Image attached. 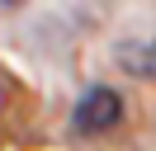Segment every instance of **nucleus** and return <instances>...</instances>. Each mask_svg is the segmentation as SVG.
<instances>
[{
	"label": "nucleus",
	"mask_w": 156,
	"mask_h": 151,
	"mask_svg": "<svg viewBox=\"0 0 156 151\" xmlns=\"http://www.w3.org/2000/svg\"><path fill=\"white\" fill-rule=\"evenodd\" d=\"M71 123H76V132H90V137L118 128V123H123V99H118V90H109V85L85 90L80 104H76V113H71Z\"/></svg>",
	"instance_id": "f257e3e1"
},
{
	"label": "nucleus",
	"mask_w": 156,
	"mask_h": 151,
	"mask_svg": "<svg viewBox=\"0 0 156 151\" xmlns=\"http://www.w3.org/2000/svg\"><path fill=\"white\" fill-rule=\"evenodd\" d=\"M5 5H19V0H5Z\"/></svg>",
	"instance_id": "7ed1b4c3"
},
{
	"label": "nucleus",
	"mask_w": 156,
	"mask_h": 151,
	"mask_svg": "<svg viewBox=\"0 0 156 151\" xmlns=\"http://www.w3.org/2000/svg\"><path fill=\"white\" fill-rule=\"evenodd\" d=\"M118 61L133 76H156V38H142V43H118Z\"/></svg>",
	"instance_id": "f03ea898"
}]
</instances>
